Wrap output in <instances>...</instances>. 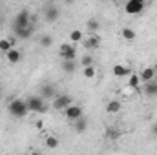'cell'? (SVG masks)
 <instances>
[{"instance_id": "ac0fdd59", "label": "cell", "mask_w": 157, "mask_h": 155, "mask_svg": "<svg viewBox=\"0 0 157 155\" xmlns=\"http://www.w3.org/2000/svg\"><path fill=\"white\" fill-rule=\"evenodd\" d=\"M143 91H144L148 97H155V95H157V82H155V80L146 82V84H144V88H143Z\"/></svg>"}, {"instance_id": "f1b7e54d", "label": "cell", "mask_w": 157, "mask_h": 155, "mask_svg": "<svg viewBox=\"0 0 157 155\" xmlns=\"http://www.w3.org/2000/svg\"><path fill=\"white\" fill-rule=\"evenodd\" d=\"M29 155H42V153H40V152H31Z\"/></svg>"}, {"instance_id": "4fadbf2b", "label": "cell", "mask_w": 157, "mask_h": 155, "mask_svg": "<svg viewBox=\"0 0 157 155\" xmlns=\"http://www.w3.org/2000/svg\"><path fill=\"white\" fill-rule=\"evenodd\" d=\"M15 44H17V39L15 37H11V39H0V51L6 55L9 49L15 47Z\"/></svg>"}, {"instance_id": "5bb4252c", "label": "cell", "mask_w": 157, "mask_h": 155, "mask_svg": "<svg viewBox=\"0 0 157 155\" xmlns=\"http://www.w3.org/2000/svg\"><path fill=\"white\" fill-rule=\"evenodd\" d=\"M40 97L44 100H53L57 95H55V88L53 86H42V91H40Z\"/></svg>"}, {"instance_id": "4316f807", "label": "cell", "mask_w": 157, "mask_h": 155, "mask_svg": "<svg viewBox=\"0 0 157 155\" xmlns=\"http://www.w3.org/2000/svg\"><path fill=\"white\" fill-rule=\"evenodd\" d=\"M121 135H122V133L119 131L117 128H108V130H106V137H110V139H119Z\"/></svg>"}, {"instance_id": "30bf717a", "label": "cell", "mask_w": 157, "mask_h": 155, "mask_svg": "<svg viewBox=\"0 0 157 155\" xmlns=\"http://www.w3.org/2000/svg\"><path fill=\"white\" fill-rule=\"evenodd\" d=\"M112 73H113L117 78H122V77H130L133 71H132L128 66H124V64H115V66L112 68Z\"/></svg>"}, {"instance_id": "6da1fadb", "label": "cell", "mask_w": 157, "mask_h": 155, "mask_svg": "<svg viewBox=\"0 0 157 155\" xmlns=\"http://www.w3.org/2000/svg\"><path fill=\"white\" fill-rule=\"evenodd\" d=\"M7 112L13 117H17V119H24V117L29 113L26 100H24V99H18V97H17V99H11V100L7 102Z\"/></svg>"}, {"instance_id": "ffe728a7", "label": "cell", "mask_w": 157, "mask_h": 155, "mask_svg": "<svg viewBox=\"0 0 157 155\" xmlns=\"http://www.w3.org/2000/svg\"><path fill=\"white\" fill-rule=\"evenodd\" d=\"M75 70H77L75 60H62V71H64V73L71 75V73H75Z\"/></svg>"}, {"instance_id": "7c38bea8", "label": "cell", "mask_w": 157, "mask_h": 155, "mask_svg": "<svg viewBox=\"0 0 157 155\" xmlns=\"http://www.w3.org/2000/svg\"><path fill=\"white\" fill-rule=\"evenodd\" d=\"M139 77H141V82H152V80H155V70L154 68H144L141 73H139Z\"/></svg>"}, {"instance_id": "7a4b0ae2", "label": "cell", "mask_w": 157, "mask_h": 155, "mask_svg": "<svg viewBox=\"0 0 157 155\" xmlns=\"http://www.w3.org/2000/svg\"><path fill=\"white\" fill-rule=\"evenodd\" d=\"M26 104H28V110L31 113H46L48 112V102L40 95H33V97L26 99Z\"/></svg>"}, {"instance_id": "2e32d148", "label": "cell", "mask_w": 157, "mask_h": 155, "mask_svg": "<svg viewBox=\"0 0 157 155\" xmlns=\"http://www.w3.org/2000/svg\"><path fill=\"white\" fill-rule=\"evenodd\" d=\"M121 37L124 40H128V42H132V40L137 39V33H135V29H132V28H122V29H121Z\"/></svg>"}, {"instance_id": "277c9868", "label": "cell", "mask_w": 157, "mask_h": 155, "mask_svg": "<svg viewBox=\"0 0 157 155\" xmlns=\"http://www.w3.org/2000/svg\"><path fill=\"white\" fill-rule=\"evenodd\" d=\"M144 7H146L144 0H128L124 4V13H128V15H141L144 11Z\"/></svg>"}, {"instance_id": "83f0119b", "label": "cell", "mask_w": 157, "mask_h": 155, "mask_svg": "<svg viewBox=\"0 0 157 155\" xmlns=\"http://www.w3.org/2000/svg\"><path fill=\"white\" fill-rule=\"evenodd\" d=\"M152 133L157 137V122H154V124H152Z\"/></svg>"}, {"instance_id": "5b68a950", "label": "cell", "mask_w": 157, "mask_h": 155, "mask_svg": "<svg viewBox=\"0 0 157 155\" xmlns=\"http://www.w3.org/2000/svg\"><path fill=\"white\" fill-rule=\"evenodd\" d=\"M73 104V99L70 95H57L53 100H51V108L57 110V112H64L68 106Z\"/></svg>"}, {"instance_id": "3957f363", "label": "cell", "mask_w": 157, "mask_h": 155, "mask_svg": "<svg viewBox=\"0 0 157 155\" xmlns=\"http://www.w3.org/2000/svg\"><path fill=\"white\" fill-rule=\"evenodd\" d=\"M29 26H31V15H29L26 9L18 11L17 17H15V22H13V31L26 29V28H29Z\"/></svg>"}, {"instance_id": "44dd1931", "label": "cell", "mask_w": 157, "mask_h": 155, "mask_svg": "<svg viewBox=\"0 0 157 155\" xmlns=\"http://www.w3.org/2000/svg\"><path fill=\"white\" fill-rule=\"evenodd\" d=\"M88 130V120H86V117H80L78 120H75V131L77 133H84Z\"/></svg>"}, {"instance_id": "52a82bcc", "label": "cell", "mask_w": 157, "mask_h": 155, "mask_svg": "<svg viewBox=\"0 0 157 155\" xmlns=\"http://www.w3.org/2000/svg\"><path fill=\"white\" fill-rule=\"evenodd\" d=\"M62 113H64V117H66L68 120H71V122H75V120H78L80 117H84V112H82V108H80L78 104H71V106H68Z\"/></svg>"}, {"instance_id": "cb8c5ba5", "label": "cell", "mask_w": 157, "mask_h": 155, "mask_svg": "<svg viewBox=\"0 0 157 155\" xmlns=\"http://www.w3.org/2000/svg\"><path fill=\"white\" fill-rule=\"evenodd\" d=\"M46 146H48V148H51V150L59 148V139H57V137H53V135H48V137H46Z\"/></svg>"}, {"instance_id": "9a60e30c", "label": "cell", "mask_w": 157, "mask_h": 155, "mask_svg": "<svg viewBox=\"0 0 157 155\" xmlns=\"http://www.w3.org/2000/svg\"><path fill=\"white\" fill-rule=\"evenodd\" d=\"M122 110V102H119V100H110L108 104H106V112L110 113V115H115Z\"/></svg>"}, {"instance_id": "e0dca14e", "label": "cell", "mask_w": 157, "mask_h": 155, "mask_svg": "<svg viewBox=\"0 0 157 155\" xmlns=\"http://www.w3.org/2000/svg\"><path fill=\"white\" fill-rule=\"evenodd\" d=\"M128 88H132L135 91H137V88H141V77H139V73H132L128 77Z\"/></svg>"}, {"instance_id": "8992f818", "label": "cell", "mask_w": 157, "mask_h": 155, "mask_svg": "<svg viewBox=\"0 0 157 155\" xmlns=\"http://www.w3.org/2000/svg\"><path fill=\"white\" fill-rule=\"evenodd\" d=\"M59 55L62 57V60H75L77 57V49L73 44H60L59 47Z\"/></svg>"}, {"instance_id": "d6986e66", "label": "cell", "mask_w": 157, "mask_h": 155, "mask_svg": "<svg viewBox=\"0 0 157 155\" xmlns=\"http://www.w3.org/2000/svg\"><path fill=\"white\" fill-rule=\"evenodd\" d=\"M86 28L90 29V33H91V35H97V31L101 29V22H99L97 18H90V20L86 22Z\"/></svg>"}, {"instance_id": "7402d4cb", "label": "cell", "mask_w": 157, "mask_h": 155, "mask_svg": "<svg viewBox=\"0 0 157 155\" xmlns=\"http://www.w3.org/2000/svg\"><path fill=\"white\" fill-rule=\"evenodd\" d=\"M39 44L42 46V47H49L51 44H53V37L49 35V33H46V35H42L39 39Z\"/></svg>"}, {"instance_id": "9c48e42d", "label": "cell", "mask_w": 157, "mask_h": 155, "mask_svg": "<svg viewBox=\"0 0 157 155\" xmlns=\"http://www.w3.org/2000/svg\"><path fill=\"white\" fill-rule=\"evenodd\" d=\"M82 46L86 49H97L101 46V37L99 35H90L86 39H82Z\"/></svg>"}, {"instance_id": "484cf974", "label": "cell", "mask_w": 157, "mask_h": 155, "mask_svg": "<svg viewBox=\"0 0 157 155\" xmlns=\"http://www.w3.org/2000/svg\"><path fill=\"white\" fill-rule=\"evenodd\" d=\"M80 64H82V68H90V66H95V64H93V57H91V55H84V57L80 59Z\"/></svg>"}, {"instance_id": "603a6c76", "label": "cell", "mask_w": 157, "mask_h": 155, "mask_svg": "<svg viewBox=\"0 0 157 155\" xmlns=\"http://www.w3.org/2000/svg\"><path fill=\"white\" fill-rule=\"evenodd\" d=\"M70 42H71V44L82 42V31H80V29H73V31L70 33Z\"/></svg>"}, {"instance_id": "8fae6325", "label": "cell", "mask_w": 157, "mask_h": 155, "mask_svg": "<svg viewBox=\"0 0 157 155\" xmlns=\"http://www.w3.org/2000/svg\"><path fill=\"white\" fill-rule=\"evenodd\" d=\"M6 60H7L9 64H18V62L22 60V51H20V49H17V47L9 49V51L6 53Z\"/></svg>"}, {"instance_id": "d4e9b609", "label": "cell", "mask_w": 157, "mask_h": 155, "mask_svg": "<svg viewBox=\"0 0 157 155\" xmlns=\"http://www.w3.org/2000/svg\"><path fill=\"white\" fill-rule=\"evenodd\" d=\"M95 73H97L95 66H90V68H82V75H84L86 78H93V77H95Z\"/></svg>"}, {"instance_id": "f546056e", "label": "cell", "mask_w": 157, "mask_h": 155, "mask_svg": "<svg viewBox=\"0 0 157 155\" xmlns=\"http://www.w3.org/2000/svg\"><path fill=\"white\" fill-rule=\"evenodd\" d=\"M0 97H2V91H0Z\"/></svg>"}, {"instance_id": "ba28073f", "label": "cell", "mask_w": 157, "mask_h": 155, "mask_svg": "<svg viewBox=\"0 0 157 155\" xmlns=\"http://www.w3.org/2000/svg\"><path fill=\"white\" fill-rule=\"evenodd\" d=\"M59 15H60V11H59V7H57L53 2L46 6V9H44V18H46L48 24H53L55 20H59Z\"/></svg>"}]
</instances>
